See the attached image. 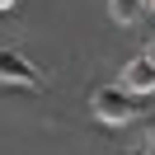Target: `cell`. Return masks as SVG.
<instances>
[{"mask_svg": "<svg viewBox=\"0 0 155 155\" xmlns=\"http://www.w3.org/2000/svg\"><path fill=\"white\" fill-rule=\"evenodd\" d=\"M136 99L141 94H132L127 85H99L94 94H89V108H94L99 122L122 127V122H132V117H141V104H136Z\"/></svg>", "mask_w": 155, "mask_h": 155, "instance_id": "obj_1", "label": "cell"}, {"mask_svg": "<svg viewBox=\"0 0 155 155\" xmlns=\"http://www.w3.org/2000/svg\"><path fill=\"white\" fill-rule=\"evenodd\" d=\"M0 85H19V89H42V71L24 57L19 47H0Z\"/></svg>", "mask_w": 155, "mask_h": 155, "instance_id": "obj_2", "label": "cell"}, {"mask_svg": "<svg viewBox=\"0 0 155 155\" xmlns=\"http://www.w3.org/2000/svg\"><path fill=\"white\" fill-rule=\"evenodd\" d=\"M117 85H127L132 94H155V61L146 57V52L132 57V61L122 66V80H117Z\"/></svg>", "mask_w": 155, "mask_h": 155, "instance_id": "obj_3", "label": "cell"}, {"mask_svg": "<svg viewBox=\"0 0 155 155\" xmlns=\"http://www.w3.org/2000/svg\"><path fill=\"white\" fill-rule=\"evenodd\" d=\"M146 10V0H108V14H113L117 24H136Z\"/></svg>", "mask_w": 155, "mask_h": 155, "instance_id": "obj_4", "label": "cell"}, {"mask_svg": "<svg viewBox=\"0 0 155 155\" xmlns=\"http://www.w3.org/2000/svg\"><path fill=\"white\" fill-rule=\"evenodd\" d=\"M117 155H155V150H117Z\"/></svg>", "mask_w": 155, "mask_h": 155, "instance_id": "obj_5", "label": "cell"}, {"mask_svg": "<svg viewBox=\"0 0 155 155\" xmlns=\"http://www.w3.org/2000/svg\"><path fill=\"white\" fill-rule=\"evenodd\" d=\"M14 5H19V0H0V10H14Z\"/></svg>", "mask_w": 155, "mask_h": 155, "instance_id": "obj_6", "label": "cell"}, {"mask_svg": "<svg viewBox=\"0 0 155 155\" xmlns=\"http://www.w3.org/2000/svg\"><path fill=\"white\" fill-rule=\"evenodd\" d=\"M146 57H150V61H155V42H150V47H146Z\"/></svg>", "mask_w": 155, "mask_h": 155, "instance_id": "obj_7", "label": "cell"}, {"mask_svg": "<svg viewBox=\"0 0 155 155\" xmlns=\"http://www.w3.org/2000/svg\"><path fill=\"white\" fill-rule=\"evenodd\" d=\"M150 150H155V127H150Z\"/></svg>", "mask_w": 155, "mask_h": 155, "instance_id": "obj_8", "label": "cell"}, {"mask_svg": "<svg viewBox=\"0 0 155 155\" xmlns=\"http://www.w3.org/2000/svg\"><path fill=\"white\" fill-rule=\"evenodd\" d=\"M146 10H155V0H146Z\"/></svg>", "mask_w": 155, "mask_h": 155, "instance_id": "obj_9", "label": "cell"}]
</instances>
